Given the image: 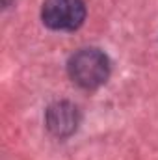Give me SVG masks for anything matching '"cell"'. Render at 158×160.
Listing matches in <instances>:
<instances>
[{
    "label": "cell",
    "instance_id": "obj_1",
    "mask_svg": "<svg viewBox=\"0 0 158 160\" xmlns=\"http://www.w3.org/2000/svg\"><path fill=\"white\" fill-rule=\"evenodd\" d=\"M69 77L84 89H95L110 77V62L104 52L97 48H82L69 60Z\"/></svg>",
    "mask_w": 158,
    "mask_h": 160
},
{
    "label": "cell",
    "instance_id": "obj_2",
    "mask_svg": "<svg viewBox=\"0 0 158 160\" xmlns=\"http://www.w3.org/2000/svg\"><path fill=\"white\" fill-rule=\"evenodd\" d=\"M41 17L52 30H77L86 19V6L84 0H45Z\"/></svg>",
    "mask_w": 158,
    "mask_h": 160
},
{
    "label": "cell",
    "instance_id": "obj_3",
    "mask_svg": "<svg viewBox=\"0 0 158 160\" xmlns=\"http://www.w3.org/2000/svg\"><path fill=\"white\" fill-rule=\"evenodd\" d=\"M78 125V110L71 102H58L47 112V127L52 134L63 138L77 130Z\"/></svg>",
    "mask_w": 158,
    "mask_h": 160
},
{
    "label": "cell",
    "instance_id": "obj_4",
    "mask_svg": "<svg viewBox=\"0 0 158 160\" xmlns=\"http://www.w3.org/2000/svg\"><path fill=\"white\" fill-rule=\"evenodd\" d=\"M4 4H6V6H7V4H9V0H4Z\"/></svg>",
    "mask_w": 158,
    "mask_h": 160
}]
</instances>
